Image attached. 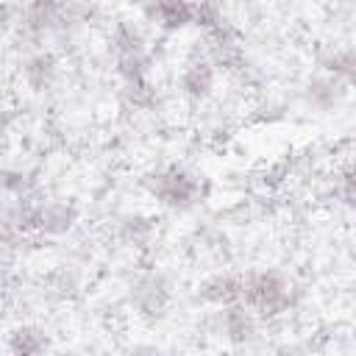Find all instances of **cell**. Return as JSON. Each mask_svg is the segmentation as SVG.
<instances>
[{"label":"cell","mask_w":356,"mask_h":356,"mask_svg":"<svg viewBox=\"0 0 356 356\" xmlns=\"http://www.w3.org/2000/svg\"><path fill=\"white\" fill-rule=\"evenodd\" d=\"M239 303L253 312V317L275 320L295 309L298 286L289 275L278 270H253L242 275V295Z\"/></svg>","instance_id":"cell-1"},{"label":"cell","mask_w":356,"mask_h":356,"mask_svg":"<svg viewBox=\"0 0 356 356\" xmlns=\"http://www.w3.org/2000/svg\"><path fill=\"white\" fill-rule=\"evenodd\" d=\"M145 189L159 206L170 211H189L203 200V181L181 164H167L147 172Z\"/></svg>","instance_id":"cell-2"},{"label":"cell","mask_w":356,"mask_h":356,"mask_svg":"<svg viewBox=\"0 0 356 356\" xmlns=\"http://www.w3.org/2000/svg\"><path fill=\"white\" fill-rule=\"evenodd\" d=\"M128 300L142 317H161L172 300V284L161 270H145L134 278Z\"/></svg>","instance_id":"cell-3"},{"label":"cell","mask_w":356,"mask_h":356,"mask_svg":"<svg viewBox=\"0 0 356 356\" xmlns=\"http://www.w3.org/2000/svg\"><path fill=\"white\" fill-rule=\"evenodd\" d=\"M206 58L211 61V67L217 72H225V75H239L245 72L248 67V56H245V47H242V39L236 33V28L231 22L214 28L206 33Z\"/></svg>","instance_id":"cell-4"},{"label":"cell","mask_w":356,"mask_h":356,"mask_svg":"<svg viewBox=\"0 0 356 356\" xmlns=\"http://www.w3.org/2000/svg\"><path fill=\"white\" fill-rule=\"evenodd\" d=\"M17 31L33 44L61 33V0H28L17 11Z\"/></svg>","instance_id":"cell-5"},{"label":"cell","mask_w":356,"mask_h":356,"mask_svg":"<svg viewBox=\"0 0 356 356\" xmlns=\"http://www.w3.org/2000/svg\"><path fill=\"white\" fill-rule=\"evenodd\" d=\"M81 222V209L67 197L36 200L33 206V236H67Z\"/></svg>","instance_id":"cell-6"},{"label":"cell","mask_w":356,"mask_h":356,"mask_svg":"<svg viewBox=\"0 0 356 356\" xmlns=\"http://www.w3.org/2000/svg\"><path fill=\"white\" fill-rule=\"evenodd\" d=\"M214 83H217V70L211 67V61L206 58L203 50H195L178 75V89L189 103H206L214 95Z\"/></svg>","instance_id":"cell-7"},{"label":"cell","mask_w":356,"mask_h":356,"mask_svg":"<svg viewBox=\"0 0 356 356\" xmlns=\"http://www.w3.org/2000/svg\"><path fill=\"white\" fill-rule=\"evenodd\" d=\"M211 334L222 337L231 345H245L256 337V317L242 303L217 306V312L211 314Z\"/></svg>","instance_id":"cell-8"},{"label":"cell","mask_w":356,"mask_h":356,"mask_svg":"<svg viewBox=\"0 0 356 356\" xmlns=\"http://www.w3.org/2000/svg\"><path fill=\"white\" fill-rule=\"evenodd\" d=\"M145 19L164 33H178L192 25V0H147Z\"/></svg>","instance_id":"cell-9"},{"label":"cell","mask_w":356,"mask_h":356,"mask_svg":"<svg viewBox=\"0 0 356 356\" xmlns=\"http://www.w3.org/2000/svg\"><path fill=\"white\" fill-rule=\"evenodd\" d=\"M19 75H22V83H25L33 95H42V92H47V89L56 83V78H58V58H56L50 50H33L31 56L22 58Z\"/></svg>","instance_id":"cell-10"},{"label":"cell","mask_w":356,"mask_h":356,"mask_svg":"<svg viewBox=\"0 0 356 356\" xmlns=\"http://www.w3.org/2000/svg\"><path fill=\"white\" fill-rule=\"evenodd\" d=\"M239 295H242V275L234 273H214L197 284V298L214 309L239 303Z\"/></svg>","instance_id":"cell-11"},{"label":"cell","mask_w":356,"mask_h":356,"mask_svg":"<svg viewBox=\"0 0 356 356\" xmlns=\"http://www.w3.org/2000/svg\"><path fill=\"white\" fill-rule=\"evenodd\" d=\"M345 95V83L320 72V75H312L306 83H303V103L314 111H334L339 106Z\"/></svg>","instance_id":"cell-12"},{"label":"cell","mask_w":356,"mask_h":356,"mask_svg":"<svg viewBox=\"0 0 356 356\" xmlns=\"http://www.w3.org/2000/svg\"><path fill=\"white\" fill-rule=\"evenodd\" d=\"M6 348L17 356H36L50 348V334L36 323H19L8 331Z\"/></svg>","instance_id":"cell-13"},{"label":"cell","mask_w":356,"mask_h":356,"mask_svg":"<svg viewBox=\"0 0 356 356\" xmlns=\"http://www.w3.org/2000/svg\"><path fill=\"white\" fill-rule=\"evenodd\" d=\"M108 44H111V53H114V56L147 53V39H145L142 28H139L136 22H131V19H120V22L111 28Z\"/></svg>","instance_id":"cell-14"},{"label":"cell","mask_w":356,"mask_h":356,"mask_svg":"<svg viewBox=\"0 0 356 356\" xmlns=\"http://www.w3.org/2000/svg\"><path fill=\"white\" fill-rule=\"evenodd\" d=\"M320 70L348 86L353 81V72H356V56L350 47H331L320 56Z\"/></svg>","instance_id":"cell-15"},{"label":"cell","mask_w":356,"mask_h":356,"mask_svg":"<svg viewBox=\"0 0 356 356\" xmlns=\"http://www.w3.org/2000/svg\"><path fill=\"white\" fill-rule=\"evenodd\" d=\"M0 192L8 200L33 197L36 195V178H33V172H28L22 167H3L0 170Z\"/></svg>","instance_id":"cell-16"},{"label":"cell","mask_w":356,"mask_h":356,"mask_svg":"<svg viewBox=\"0 0 356 356\" xmlns=\"http://www.w3.org/2000/svg\"><path fill=\"white\" fill-rule=\"evenodd\" d=\"M120 100H122V106L131 108V111H150V108H156V103H159V92H156V86L150 83V78H142V81L122 83Z\"/></svg>","instance_id":"cell-17"},{"label":"cell","mask_w":356,"mask_h":356,"mask_svg":"<svg viewBox=\"0 0 356 356\" xmlns=\"http://www.w3.org/2000/svg\"><path fill=\"white\" fill-rule=\"evenodd\" d=\"M114 72H117V78H120L122 83L150 78V56H147V53H125V56H114Z\"/></svg>","instance_id":"cell-18"},{"label":"cell","mask_w":356,"mask_h":356,"mask_svg":"<svg viewBox=\"0 0 356 356\" xmlns=\"http://www.w3.org/2000/svg\"><path fill=\"white\" fill-rule=\"evenodd\" d=\"M228 17L222 11V3L220 0H192V25L200 28L203 33L225 25Z\"/></svg>","instance_id":"cell-19"},{"label":"cell","mask_w":356,"mask_h":356,"mask_svg":"<svg viewBox=\"0 0 356 356\" xmlns=\"http://www.w3.org/2000/svg\"><path fill=\"white\" fill-rule=\"evenodd\" d=\"M95 17V3L92 0H61V33L78 31Z\"/></svg>","instance_id":"cell-20"},{"label":"cell","mask_w":356,"mask_h":356,"mask_svg":"<svg viewBox=\"0 0 356 356\" xmlns=\"http://www.w3.org/2000/svg\"><path fill=\"white\" fill-rule=\"evenodd\" d=\"M120 239L131 248H142L153 239V222L147 217H139V214H128L122 217L120 222Z\"/></svg>","instance_id":"cell-21"},{"label":"cell","mask_w":356,"mask_h":356,"mask_svg":"<svg viewBox=\"0 0 356 356\" xmlns=\"http://www.w3.org/2000/svg\"><path fill=\"white\" fill-rule=\"evenodd\" d=\"M22 239H25V234H22V231L14 225V220L8 217L6 206H0V253H3V250L17 248Z\"/></svg>","instance_id":"cell-22"},{"label":"cell","mask_w":356,"mask_h":356,"mask_svg":"<svg viewBox=\"0 0 356 356\" xmlns=\"http://www.w3.org/2000/svg\"><path fill=\"white\" fill-rule=\"evenodd\" d=\"M334 195H337V200L345 206V209H350L353 206V195H356V178H353V170H350V164L337 175V181H334Z\"/></svg>","instance_id":"cell-23"}]
</instances>
